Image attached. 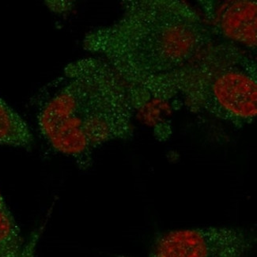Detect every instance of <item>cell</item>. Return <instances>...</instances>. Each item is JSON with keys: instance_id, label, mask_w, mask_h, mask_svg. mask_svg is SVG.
<instances>
[{"instance_id": "cell-5", "label": "cell", "mask_w": 257, "mask_h": 257, "mask_svg": "<svg viewBox=\"0 0 257 257\" xmlns=\"http://www.w3.org/2000/svg\"><path fill=\"white\" fill-rule=\"evenodd\" d=\"M202 18L214 38L255 52L257 4L252 0L198 1Z\"/></svg>"}, {"instance_id": "cell-10", "label": "cell", "mask_w": 257, "mask_h": 257, "mask_svg": "<svg viewBox=\"0 0 257 257\" xmlns=\"http://www.w3.org/2000/svg\"><path fill=\"white\" fill-rule=\"evenodd\" d=\"M7 207H8V204H7L5 199H4L2 192L0 191V211H2V210L7 208Z\"/></svg>"}, {"instance_id": "cell-1", "label": "cell", "mask_w": 257, "mask_h": 257, "mask_svg": "<svg viewBox=\"0 0 257 257\" xmlns=\"http://www.w3.org/2000/svg\"><path fill=\"white\" fill-rule=\"evenodd\" d=\"M136 111L126 82L108 62L93 56L64 67L40 99L37 121L52 149L87 170L97 148L133 138Z\"/></svg>"}, {"instance_id": "cell-7", "label": "cell", "mask_w": 257, "mask_h": 257, "mask_svg": "<svg viewBox=\"0 0 257 257\" xmlns=\"http://www.w3.org/2000/svg\"><path fill=\"white\" fill-rule=\"evenodd\" d=\"M25 241L9 207L0 211V257H19Z\"/></svg>"}, {"instance_id": "cell-2", "label": "cell", "mask_w": 257, "mask_h": 257, "mask_svg": "<svg viewBox=\"0 0 257 257\" xmlns=\"http://www.w3.org/2000/svg\"><path fill=\"white\" fill-rule=\"evenodd\" d=\"M123 4L121 17L86 34L82 46L108 62L130 88L179 69L216 39L201 15L187 3Z\"/></svg>"}, {"instance_id": "cell-3", "label": "cell", "mask_w": 257, "mask_h": 257, "mask_svg": "<svg viewBox=\"0 0 257 257\" xmlns=\"http://www.w3.org/2000/svg\"><path fill=\"white\" fill-rule=\"evenodd\" d=\"M130 89L145 104L172 101L237 128L256 118V62L248 50L228 41L215 39L179 69Z\"/></svg>"}, {"instance_id": "cell-8", "label": "cell", "mask_w": 257, "mask_h": 257, "mask_svg": "<svg viewBox=\"0 0 257 257\" xmlns=\"http://www.w3.org/2000/svg\"><path fill=\"white\" fill-rule=\"evenodd\" d=\"M44 225L34 229L30 234L28 240L25 242L24 248L19 257H36V252L38 248V243L41 238V233L43 232Z\"/></svg>"}, {"instance_id": "cell-6", "label": "cell", "mask_w": 257, "mask_h": 257, "mask_svg": "<svg viewBox=\"0 0 257 257\" xmlns=\"http://www.w3.org/2000/svg\"><path fill=\"white\" fill-rule=\"evenodd\" d=\"M34 138L28 123L0 97V146L30 149Z\"/></svg>"}, {"instance_id": "cell-4", "label": "cell", "mask_w": 257, "mask_h": 257, "mask_svg": "<svg viewBox=\"0 0 257 257\" xmlns=\"http://www.w3.org/2000/svg\"><path fill=\"white\" fill-rule=\"evenodd\" d=\"M255 241L253 232L243 228L174 229L157 234L145 257H247Z\"/></svg>"}, {"instance_id": "cell-9", "label": "cell", "mask_w": 257, "mask_h": 257, "mask_svg": "<svg viewBox=\"0 0 257 257\" xmlns=\"http://www.w3.org/2000/svg\"><path fill=\"white\" fill-rule=\"evenodd\" d=\"M48 4H49L48 7L52 10V12H60V13L70 12L74 6L72 2H67V1H64V2L49 1Z\"/></svg>"}]
</instances>
